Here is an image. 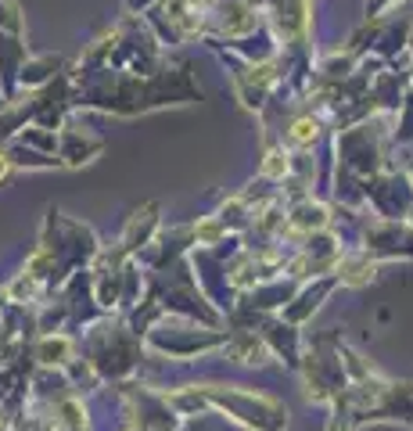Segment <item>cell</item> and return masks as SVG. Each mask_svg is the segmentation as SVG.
Returning <instances> with one entry per match:
<instances>
[{
  "mask_svg": "<svg viewBox=\"0 0 413 431\" xmlns=\"http://www.w3.org/2000/svg\"><path fill=\"white\" fill-rule=\"evenodd\" d=\"M0 177H4V158H0Z\"/></svg>",
  "mask_w": 413,
  "mask_h": 431,
  "instance_id": "obj_2",
  "label": "cell"
},
{
  "mask_svg": "<svg viewBox=\"0 0 413 431\" xmlns=\"http://www.w3.org/2000/svg\"><path fill=\"white\" fill-rule=\"evenodd\" d=\"M313 133H316V126H313V123H299V126H294V140H302V144H306Z\"/></svg>",
  "mask_w": 413,
  "mask_h": 431,
  "instance_id": "obj_1",
  "label": "cell"
}]
</instances>
